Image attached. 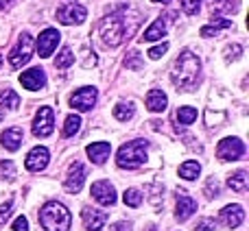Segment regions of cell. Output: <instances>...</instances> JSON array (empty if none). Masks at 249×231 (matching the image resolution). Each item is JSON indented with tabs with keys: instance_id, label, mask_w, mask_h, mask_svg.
Masks as SVG:
<instances>
[{
	"instance_id": "obj_3",
	"label": "cell",
	"mask_w": 249,
	"mask_h": 231,
	"mask_svg": "<svg viewBox=\"0 0 249 231\" xmlns=\"http://www.w3.org/2000/svg\"><path fill=\"white\" fill-rule=\"evenodd\" d=\"M39 223L46 231H68L72 225V216L66 210V205L51 201L39 210Z\"/></svg>"
},
{
	"instance_id": "obj_32",
	"label": "cell",
	"mask_w": 249,
	"mask_h": 231,
	"mask_svg": "<svg viewBox=\"0 0 249 231\" xmlns=\"http://www.w3.org/2000/svg\"><path fill=\"white\" fill-rule=\"evenodd\" d=\"M124 66L127 70H142V57L138 50H131L127 57H124Z\"/></svg>"
},
{
	"instance_id": "obj_5",
	"label": "cell",
	"mask_w": 249,
	"mask_h": 231,
	"mask_svg": "<svg viewBox=\"0 0 249 231\" xmlns=\"http://www.w3.org/2000/svg\"><path fill=\"white\" fill-rule=\"evenodd\" d=\"M31 52H33V37L22 33L18 44L13 46V50L9 52V64H11L13 68H22L24 64H29Z\"/></svg>"
},
{
	"instance_id": "obj_36",
	"label": "cell",
	"mask_w": 249,
	"mask_h": 231,
	"mask_svg": "<svg viewBox=\"0 0 249 231\" xmlns=\"http://www.w3.org/2000/svg\"><path fill=\"white\" fill-rule=\"evenodd\" d=\"M0 172H2V179L11 181L13 177H16V166H13V162H2L0 164Z\"/></svg>"
},
{
	"instance_id": "obj_29",
	"label": "cell",
	"mask_w": 249,
	"mask_h": 231,
	"mask_svg": "<svg viewBox=\"0 0 249 231\" xmlns=\"http://www.w3.org/2000/svg\"><path fill=\"white\" fill-rule=\"evenodd\" d=\"M79 129H81V118H79V116H68V118H66V124H64V135L66 137L77 135Z\"/></svg>"
},
{
	"instance_id": "obj_7",
	"label": "cell",
	"mask_w": 249,
	"mask_h": 231,
	"mask_svg": "<svg viewBox=\"0 0 249 231\" xmlns=\"http://www.w3.org/2000/svg\"><path fill=\"white\" fill-rule=\"evenodd\" d=\"M88 17V9L81 7V4H74V2H68L64 4V7L57 9V20L61 22V24H81V22H86Z\"/></svg>"
},
{
	"instance_id": "obj_22",
	"label": "cell",
	"mask_w": 249,
	"mask_h": 231,
	"mask_svg": "<svg viewBox=\"0 0 249 231\" xmlns=\"http://www.w3.org/2000/svg\"><path fill=\"white\" fill-rule=\"evenodd\" d=\"M210 11L212 16H219V13H223V16H230V13L238 11V0H210Z\"/></svg>"
},
{
	"instance_id": "obj_41",
	"label": "cell",
	"mask_w": 249,
	"mask_h": 231,
	"mask_svg": "<svg viewBox=\"0 0 249 231\" xmlns=\"http://www.w3.org/2000/svg\"><path fill=\"white\" fill-rule=\"evenodd\" d=\"M13 231H29V220L24 216H18L16 223H13Z\"/></svg>"
},
{
	"instance_id": "obj_10",
	"label": "cell",
	"mask_w": 249,
	"mask_h": 231,
	"mask_svg": "<svg viewBox=\"0 0 249 231\" xmlns=\"http://www.w3.org/2000/svg\"><path fill=\"white\" fill-rule=\"evenodd\" d=\"M61 39V33L57 29H46L42 35L37 37V55L42 57V59H46V57L53 55V50L57 48V44H59Z\"/></svg>"
},
{
	"instance_id": "obj_2",
	"label": "cell",
	"mask_w": 249,
	"mask_h": 231,
	"mask_svg": "<svg viewBox=\"0 0 249 231\" xmlns=\"http://www.w3.org/2000/svg\"><path fill=\"white\" fill-rule=\"evenodd\" d=\"M199 72H201V61L193 50L186 48L179 52V57L173 64L171 79L177 90H193L199 81Z\"/></svg>"
},
{
	"instance_id": "obj_18",
	"label": "cell",
	"mask_w": 249,
	"mask_h": 231,
	"mask_svg": "<svg viewBox=\"0 0 249 231\" xmlns=\"http://www.w3.org/2000/svg\"><path fill=\"white\" fill-rule=\"evenodd\" d=\"M20 83L26 90H39V87L46 85V74L42 68H31L20 74Z\"/></svg>"
},
{
	"instance_id": "obj_43",
	"label": "cell",
	"mask_w": 249,
	"mask_h": 231,
	"mask_svg": "<svg viewBox=\"0 0 249 231\" xmlns=\"http://www.w3.org/2000/svg\"><path fill=\"white\" fill-rule=\"evenodd\" d=\"M13 4V0H0V11H4V9H9Z\"/></svg>"
},
{
	"instance_id": "obj_33",
	"label": "cell",
	"mask_w": 249,
	"mask_h": 231,
	"mask_svg": "<svg viewBox=\"0 0 249 231\" xmlns=\"http://www.w3.org/2000/svg\"><path fill=\"white\" fill-rule=\"evenodd\" d=\"M203 192H206V197L208 198H216L221 194V185H219V181L214 179V177H210L208 179V183H206V188H203Z\"/></svg>"
},
{
	"instance_id": "obj_28",
	"label": "cell",
	"mask_w": 249,
	"mask_h": 231,
	"mask_svg": "<svg viewBox=\"0 0 249 231\" xmlns=\"http://www.w3.org/2000/svg\"><path fill=\"white\" fill-rule=\"evenodd\" d=\"M175 118L179 124H193L197 120V109L195 107H179L175 112Z\"/></svg>"
},
{
	"instance_id": "obj_20",
	"label": "cell",
	"mask_w": 249,
	"mask_h": 231,
	"mask_svg": "<svg viewBox=\"0 0 249 231\" xmlns=\"http://www.w3.org/2000/svg\"><path fill=\"white\" fill-rule=\"evenodd\" d=\"M86 150H88V155H90L92 164H103L105 159L109 157V153H112V146H109V142H94V144H90Z\"/></svg>"
},
{
	"instance_id": "obj_30",
	"label": "cell",
	"mask_w": 249,
	"mask_h": 231,
	"mask_svg": "<svg viewBox=\"0 0 249 231\" xmlns=\"http://www.w3.org/2000/svg\"><path fill=\"white\" fill-rule=\"evenodd\" d=\"M72 64H74V52L70 50V48H64L55 59V68H59V70L68 68V66H72Z\"/></svg>"
},
{
	"instance_id": "obj_37",
	"label": "cell",
	"mask_w": 249,
	"mask_h": 231,
	"mask_svg": "<svg viewBox=\"0 0 249 231\" xmlns=\"http://www.w3.org/2000/svg\"><path fill=\"white\" fill-rule=\"evenodd\" d=\"M241 52H243V48L238 46V44H230V46L225 48V59H228V61H236L238 57H241Z\"/></svg>"
},
{
	"instance_id": "obj_16",
	"label": "cell",
	"mask_w": 249,
	"mask_h": 231,
	"mask_svg": "<svg viewBox=\"0 0 249 231\" xmlns=\"http://www.w3.org/2000/svg\"><path fill=\"white\" fill-rule=\"evenodd\" d=\"M81 216H83V225H86L88 231H101L105 227V220H107V212L94 210V207H83Z\"/></svg>"
},
{
	"instance_id": "obj_45",
	"label": "cell",
	"mask_w": 249,
	"mask_h": 231,
	"mask_svg": "<svg viewBox=\"0 0 249 231\" xmlns=\"http://www.w3.org/2000/svg\"><path fill=\"white\" fill-rule=\"evenodd\" d=\"M153 2H162V4H166V2H171V0H153Z\"/></svg>"
},
{
	"instance_id": "obj_27",
	"label": "cell",
	"mask_w": 249,
	"mask_h": 231,
	"mask_svg": "<svg viewBox=\"0 0 249 231\" xmlns=\"http://www.w3.org/2000/svg\"><path fill=\"white\" fill-rule=\"evenodd\" d=\"M133 114H136V107H133V103H118L116 107H114V118L121 120V122H127V120H131Z\"/></svg>"
},
{
	"instance_id": "obj_39",
	"label": "cell",
	"mask_w": 249,
	"mask_h": 231,
	"mask_svg": "<svg viewBox=\"0 0 249 231\" xmlns=\"http://www.w3.org/2000/svg\"><path fill=\"white\" fill-rule=\"evenodd\" d=\"M11 207H13L11 198H9L7 203H2V205H0V225H4L9 220V216H11Z\"/></svg>"
},
{
	"instance_id": "obj_34",
	"label": "cell",
	"mask_w": 249,
	"mask_h": 231,
	"mask_svg": "<svg viewBox=\"0 0 249 231\" xmlns=\"http://www.w3.org/2000/svg\"><path fill=\"white\" fill-rule=\"evenodd\" d=\"M179 4L186 16H197L199 7H201V0H179Z\"/></svg>"
},
{
	"instance_id": "obj_40",
	"label": "cell",
	"mask_w": 249,
	"mask_h": 231,
	"mask_svg": "<svg viewBox=\"0 0 249 231\" xmlns=\"http://www.w3.org/2000/svg\"><path fill=\"white\" fill-rule=\"evenodd\" d=\"M166 50H168V44L164 42V44H160V46H153V48H151V50H149V57H151V59H160V57H164V52H166Z\"/></svg>"
},
{
	"instance_id": "obj_13",
	"label": "cell",
	"mask_w": 249,
	"mask_h": 231,
	"mask_svg": "<svg viewBox=\"0 0 249 231\" xmlns=\"http://www.w3.org/2000/svg\"><path fill=\"white\" fill-rule=\"evenodd\" d=\"M175 17H177L175 11L166 13V16H160L158 20H155L153 24H151L149 29L144 31V35H142V42H153V39H160L164 33H166L168 24H171V22H175Z\"/></svg>"
},
{
	"instance_id": "obj_14",
	"label": "cell",
	"mask_w": 249,
	"mask_h": 231,
	"mask_svg": "<svg viewBox=\"0 0 249 231\" xmlns=\"http://www.w3.org/2000/svg\"><path fill=\"white\" fill-rule=\"evenodd\" d=\"M92 198L94 201H99L101 205L109 207L116 203V190H114V185L109 183V181H96V183H92Z\"/></svg>"
},
{
	"instance_id": "obj_44",
	"label": "cell",
	"mask_w": 249,
	"mask_h": 231,
	"mask_svg": "<svg viewBox=\"0 0 249 231\" xmlns=\"http://www.w3.org/2000/svg\"><path fill=\"white\" fill-rule=\"evenodd\" d=\"M146 231H158V227H153V225H149V227H146Z\"/></svg>"
},
{
	"instance_id": "obj_15",
	"label": "cell",
	"mask_w": 249,
	"mask_h": 231,
	"mask_svg": "<svg viewBox=\"0 0 249 231\" xmlns=\"http://www.w3.org/2000/svg\"><path fill=\"white\" fill-rule=\"evenodd\" d=\"M48 159H51L48 148H44V146H35V148H31V153L26 155L24 166H26V170H31V172H39L48 166Z\"/></svg>"
},
{
	"instance_id": "obj_38",
	"label": "cell",
	"mask_w": 249,
	"mask_h": 231,
	"mask_svg": "<svg viewBox=\"0 0 249 231\" xmlns=\"http://www.w3.org/2000/svg\"><path fill=\"white\" fill-rule=\"evenodd\" d=\"M216 229V220L214 218H201L195 225V231H214Z\"/></svg>"
},
{
	"instance_id": "obj_24",
	"label": "cell",
	"mask_w": 249,
	"mask_h": 231,
	"mask_svg": "<svg viewBox=\"0 0 249 231\" xmlns=\"http://www.w3.org/2000/svg\"><path fill=\"white\" fill-rule=\"evenodd\" d=\"M228 185L234 190V192H238V194L247 192V185H249V177H247V172H245V170L234 172V175L228 179Z\"/></svg>"
},
{
	"instance_id": "obj_35",
	"label": "cell",
	"mask_w": 249,
	"mask_h": 231,
	"mask_svg": "<svg viewBox=\"0 0 249 231\" xmlns=\"http://www.w3.org/2000/svg\"><path fill=\"white\" fill-rule=\"evenodd\" d=\"M151 194H149V198H151V203H153V205L155 207H160V203H162V197H164V188H162V185H160V183H153V185H151Z\"/></svg>"
},
{
	"instance_id": "obj_42",
	"label": "cell",
	"mask_w": 249,
	"mask_h": 231,
	"mask_svg": "<svg viewBox=\"0 0 249 231\" xmlns=\"http://www.w3.org/2000/svg\"><path fill=\"white\" fill-rule=\"evenodd\" d=\"M109 231H131V223H124V220H121V223H114L112 227H109Z\"/></svg>"
},
{
	"instance_id": "obj_19",
	"label": "cell",
	"mask_w": 249,
	"mask_h": 231,
	"mask_svg": "<svg viewBox=\"0 0 249 231\" xmlns=\"http://www.w3.org/2000/svg\"><path fill=\"white\" fill-rule=\"evenodd\" d=\"M22 129L13 127V129H7V131H2V135H0V144L4 146L7 150H18L22 146Z\"/></svg>"
},
{
	"instance_id": "obj_9",
	"label": "cell",
	"mask_w": 249,
	"mask_h": 231,
	"mask_svg": "<svg viewBox=\"0 0 249 231\" xmlns=\"http://www.w3.org/2000/svg\"><path fill=\"white\" fill-rule=\"evenodd\" d=\"M96 96H99L96 87H81L70 96V107L77 112H90L96 103Z\"/></svg>"
},
{
	"instance_id": "obj_6",
	"label": "cell",
	"mask_w": 249,
	"mask_h": 231,
	"mask_svg": "<svg viewBox=\"0 0 249 231\" xmlns=\"http://www.w3.org/2000/svg\"><path fill=\"white\" fill-rule=\"evenodd\" d=\"M216 155L223 162H236V159H241L245 155V144L238 137H225L216 146Z\"/></svg>"
},
{
	"instance_id": "obj_47",
	"label": "cell",
	"mask_w": 249,
	"mask_h": 231,
	"mask_svg": "<svg viewBox=\"0 0 249 231\" xmlns=\"http://www.w3.org/2000/svg\"><path fill=\"white\" fill-rule=\"evenodd\" d=\"M0 122H2V112H0Z\"/></svg>"
},
{
	"instance_id": "obj_26",
	"label": "cell",
	"mask_w": 249,
	"mask_h": 231,
	"mask_svg": "<svg viewBox=\"0 0 249 231\" xmlns=\"http://www.w3.org/2000/svg\"><path fill=\"white\" fill-rule=\"evenodd\" d=\"M199 172H201V166H199L197 162H184L179 166V177L181 179H186V181H193V179H197L199 177Z\"/></svg>"
},
{
	"instance_id": "obj_21",
	"label": "cell",
	"mask_w": 249,
	"mask_h": 231,
	"mask_svg": "<svg viewBox=\"0 0 249 231\" xmlns=\"http://www.w3.org/2000/svg\"><path fill=\"white\" fill-rule=\"evenodd\" d=\"M166 105H168V99L162 90H149V94H146V109L149 112L160 114L166 109Z\"/></svg>"
},
{
	"instance_id": "obj_8",
	"label": "cell",
	"mask_w": 249,
	"mask_h": 231,
	"mask_svg": "<svg viewBox=\"0 0 249 231\" xmlns=\"http://www.w3.org/2000/svg\"><path fill=\"white\" fill-rule=\"evenodd\" d=\"M55 129V114L51 107H39L33 122V135L35 137H48Z\"/></svg>"
},
{
	"instance_id": "obj_17",
	"label": "cell",
	"mask_w": 249,
	"mask_h": 231,
	"mask_svg": "<svg viewBox=\"0 0 249 231\" xmlns=\"http://www.w3.org/2000/svg\"><path fill=\"white\" fill-rule=\"evenodd\" d=\"M219 218L223 220L230 229H236V227H241L243 220H245V210H243L241 205H236V203H234V205H225L223 210H221Z\"/></svg>"
},
{
	"instance_id": "obj_1",
	"label": "cell",
	"mask_w": 249,
	"mask_h": 231,
	"mask_svg": "<svg viewBox=\"0 0 249 231\" xmlns=\"http://www.w3.org/2000/svg\"><path fill=\"white\" fill-rule=\"evenodd\" d=\"M138 26H140V13L131 11L127 4H121L101 20V37L107 46L116 48L136 33Z\"/></svg>"
},
{
	"instance_id": "obj_4",
	"label": "cell",
	"mask_w": 249,
	"mask_h": 231,
	"mask_svg": "<svg viewBox=\"0 0 249 231\" xmlns=\"http://www.w3.org/2000/svg\"><path fill=\"white\" fill-rule=\"evenodd\" d=\"M146 148H149V142L146 140L127 142V144H123L118 148L116 164L121 168H127V170H136V168H140L146 162Z\"/></svg>"
},
{
	"instance_id": "obj_25",
	"label": "cell",
	"mask_w": 249,
	"mask_h": 231,
	"mask_svg": "<svg viewBox=\"0 0 249 231\" xmlns=\"http://www.w3.org/2000/svg\"><path fill=\"white\" fill-rule=\"evenodd\" d=\"M18 105H20V96L16 94V92L11 90V87H4L2 92H0V107H7V109H18Z\"/></svg>"
},
{
	"instance_id": "obj_12",
	"label": "cell",
	"mask_w": 249,
	"mask_h": 231,
	"mask_svg": "<svg viewBox=\"0 0 249 231\" xmlns=\"http://www.w3.org/2000/svg\"><path fill=\"white\" fill-rule=\"evenodd\" d=\"M197 212V201L186 194V190H177V205H175V218L179 223L188 220Z\"/></svg>"
},
{
	"instance_id": "obj_46",
	"label": "cell",
	"mask_w": 249,
	"mask_h": 231,
	"mask_svg": "<svg viewBox=\"0 0 249 231\" xmlns=\"http://www.w3.org/2000/svg\"><path fill=\"white\" fill-rule=\"evenodd\" d=\"M0 66H2V55H0Z\"/></svg>"
},
{
	"instance_id": "obj_23",
	"label": "cell",
	"mask_w": 249,
	"mask_h": 231,
	"mask_svg": "<svg viewBox=\"0 0 249 231\" xmlns=\"http://www.w3.org/2000/svg\"><path fill=\"white\" fill-rule=\"evenodd\" d=\"M223 29H232V20H225V17H212V24L201 26V35L203 37H212V35H216Z\"/></svg>"
},
{
	"instance_id": "obj_31",
	"label": "cell",
	"mask_w": 249,
	"mask_h": 231,
	"mask_svg": "<svg viewBox=\"0 0 249 231\" xmlns=\"http://www.w3.org/2000/svg\"><path fill=\"white\" fill-rule=\"evenodd\" d=\"M124 205H129V207H140V203H142V192L140 190H136V188H129L127 192H124Z\"/></svg>"
},
{
	"instance_id": "obj_11",
	"label": "cell",
	"mask_w": 249,
	"mask_h": 231,
	"mask_svg": "<svg viewBox=\"0 0 249 231\" xmlns=\"http://www.w3.org/2000/svg\"><path fill=\"white\" fill-rule=\"evenodd\" d=\"M86 175H88L86 166H83L81 162H74L72 166H70L68 177H66V181H64V188L68 190L70 194H77L79 190L83 188V181H86Z\"/></svg>"
}]
</instances>
